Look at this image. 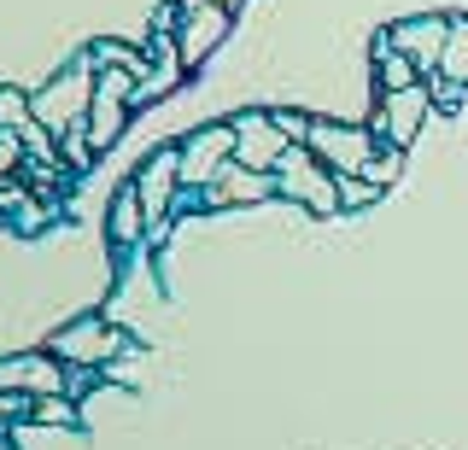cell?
<instances>
[{
    "mask_svg": "<svg viewBox=\"0 0 468 450\" xmlns=\"http://www.w3.org/2000/svg\"><path fill=\"white\" fill-rule=\"evenodd\" d=\"M282 187L287 199H299V205H311V211H334L340 205V176H328V164L311 152H282Z\"/></svg>",
    "mask_w": 468,
    "mask_h": 450,
    "instance_id": "1",
    "label": "cell"
},
{
    "mask_svg": "<svg viewBox=\"0 0 468 450\" xmlns=\"http://www.w3.org/2000/svg\"><path fill=\"white\" fill-rule=\"evenodd\" d=\"M0 386H29V392H58V362H41V357H24L12 369H0Z\"/></svg>",
    "mask_w": 468,
    "mask_h": 450,
    "instance_id": "10",
    "label": "cell"
},
{
    "mask_svg": "<svg viewBox=\"0 0 468 450\" xmlns=\"http://www.w3.org/2000/svg\"><path fill=\"white\" fill-rule=\"evenodd\" d=\"M229 158H234V123L229 129H205L199 141L176 147V182H182V187H205Z\"/></svg>",
    "mask_w": 468,
    "mask_h": 450,
    "instance_id": "3",
    "label": "cell"
},
{
    "mask_svg": "<svg viewBox=\"0 0 468 450\" xmlns=\"http://www.w3.org/2000/svg\"><path fill=\"white\" fill-rule=\"evenodd\" d=\"M29 106H36V118L48 123V129H65V123H77V118H82V106H88V77L77 70V77H65L58 89L36 94Z\"/></svg>",
    "mask_w": 468,
    "mask_h": 450,
    "instance_id": "6",
    "label": "cell"
},
{
    "mask_svg": "<svg viewBox=\"0 0 468 450\" xmlns=\"http://www.w3.org/2000/svg\"><path fill=\"white\" fill-rule=\"evenodd\" d=\"M287 123V118H282ZM287 135H304L316 147V158L328 170H340V176H357V170H369V135H357V129H328V123H287Z\"/></svg>",
    "mask_w": 468,
    "mask_h": 450,
    "instance_id": "2",
    "label": "cell"
},
{
    "mask_svg": "<svg viewBox=\"0 0 468 450\" xmlns=\"http://www.w3.org/2000/svg\"><path fill=\"white\" fill-rule=\"evenodd\" d=\"M129 106H135V94H129V77H106V89L94 94V147L117 141V123L129 118Z\"/></svg>",
    "mask_w": 468,
    "mask_h": 450,
    "instance_id": "8",
    "label": "cell"
},
{
    "mask_svg": "<svg viewBox=\"0 0 468 450\" xmlns=\"http://www.w3.org/2000/svg\"><path fill=\"white\" fill-rule=\"evenodd\" d=\"M282 152H287V123L282 118H246V123H234V158H240V164L270 170V164H282Z\"/></svg>",
    "mask_w": 468,
    "mask_h": 450,
    "instance_id": "4",
    "label": "cell"
},
{
    "mask_svg": "<svg viewBox=\"0 0 468 450\" xmlns=\"http://www.w3.org/2000/svg\"><path fill=\"white\" fill-rule=\"evenodd\" d=\"M205 187H211V199H217V205H240V199L252 205V199H270V194H275V182L263 176V170L240 164V158H229V164L217 170V176L205 182Z\"/></svg>",
    "mask_w": 468,
    "mask_h": 450,
    "instance_id": "5",
    "label": "cell"
},
{
    "mask_svg": "<svg viewBox=\"0 0 468 450\" xmlns=\"http://www.w3.org/2000/svg\"><path fill=\"white\" fill-rule=\"evenodd\" d=\"M141 223H146L141 194H135V187H123V194H117V205H112V235L123 240V246H135L141 240Z\"/></svg>",
    "mask_w": 468,
    "mask_h": 450,
    "instance_id": "11",
    "label": "cell"
},
{
    "mask_svg": "<svg viewBox=\"0 0 468 450\" xmlns=\"http://www.w3.org/2000/svg\"><path fill=\"white\" fill-rule=\"evenodd\" d=\"M6 158H18V147H0V164H6Z\"/></svg>",
    "mask_w": 468,
    "mask_h": 450,
    "instance_id": "14",
    "label": "cell"
},
{
    "mask_svg": "<svg viewBox=\"0 0 468 450\" xmlns=\"http://www.w3.org/2000/svg\"><path fill=\"white\" fill-rule=\"evenodd\" d=\"M112 345H117V333H112L106 322H88V328H77V333H65V340H58V351H65L70 362H106Z\"/></svg>",
    "mask_w": 468,
    "mask_h": 450,
    "instance_id": "9",
    "label": "cell"
},
{
    "mask_svg": "<svg viewBox=\"0 0 468 450\" xmlns=\"http://www.w3.org/2000/svg\"><path fill=\"white\" fill-rule=\"evenodd\" d=\"M170 187H176V152L146 158V164H141V176H135V194H141L146 223H158V216H165V205H170Z\"/></svg>",
    "mask_w": 468,
    "mask_h": 450,
    "instance_id": "7",
    "label": "cell"
},
{
    "mask_svg": "<svg viewBox=\"0 0 468 450\" xmlns=\"http://www.w3.org/2000/svg\"><path fill=\"white\" fill-rule=\"evenodd\" d=\"M421 89H410V99H392V141H410L416 135V118H421Z\"/></svg>",
    "mask_w": 468,
    "mask_h": 450,
    "instance_id": "12",
    "label": "cell"
},
{
    "mask_svg": "<svg viewBox=\"0 0 468 450\" xmlns=\"http://www.w3.org/2000/svg\"><path fill=\"white\" fill-rule=\"evenodd\" d=\"M24 111H29V99L24 94H6V89H0V123H12V129H24L29 118H24Z\"/></svg>",
    "mask_w": 468,
    "mask_h": 450,
    "instance_id": "13",
    "label": "cell"
}]
</instances>
